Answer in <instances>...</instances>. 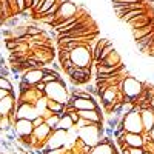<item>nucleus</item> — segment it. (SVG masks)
I'll return each mask as SVG.
<instances>
[{"mask_svg":"<svg viewBox=\"0 0 154 154\" xmlns=\"http://www.w3.org/2000/svg\"><path fill=\"white\" fill-rule=\"evenodd\" d=\"M77 137L88 146H96L102 139L105 137V126L103 123H88L77 130Z\"/></svg>","mask_w":154,"mask_h":154,"instance_id":"1","label":"nucleus"},{"mask_svg":"<svg viewBox=\"0 0 154 154\" xmlns=\"http://www.w3.org/2000/svg\"><path fill=\"white\" fill-rule=\"evenodd\" d=\"M45 97L49 99V100H54V102H59L62 105H66L69 102V91H68V85L65 83L63 79H59L56 82H51V83H46L45 86V91H43Z\"/></svg>","mask_w":154,"mask_h":154,"instance_id":"2","label":"nucleus"},{"mask_svg":"<svg viewBox=\"0 0 154 154\" xmlns=\"http://www.w3.org/2000/svg\"><path fill=\"white\" fill-rule=\"evenodd\" d=\"M143 93V82L133 75H126L120 82V94L123 96V102H133Z\"/></svg>","mask_w":154,"mask_h":154,"instance_id":"3","label":"nucleus"},{"mask_svg":"<svg viewBox=\"0 0 154 154\" xmlns=\"http://www.w3.org/2000/svg\"><path fill=\"white\" fill-rule=\"evenodd\" d=\"M69 60L72 62V65L79 68H91L93 65V53L89 51L86 45H79L69 51Z\"/></svg>","mask_w":154,"mask_h":154,"instance_id":"4","label":"nucleus"},{"mask_svg":"<svg viewBox=\"0 0 154 154\" xmlns=\"http://www.w3.org/2000/svg\"><path fill=\"white\" fill-rule=\"evenodd\" d=\"M122 125H123V130L126 133H139V134H143L145 130H143V123H142V117H140V111L134 109L126 114L125 117L122 119Z\"/></svg>","mask_w":154,"mask_h":154,"instance_id":"5","label":"nucleus"},{"mask_svg":"<svg viewBox=\"0 0 154 154\" xmlns=\"http://www.w3.org/2000/svg\"><path fill=\"white\" fill-rule=\"evenodd\" d=\"M79 11H80V5L79 3L72 2V0H63V2L60 3V6H59V9H57V12H56V23H54V26L57 23L63 22V20L74 17Z\"/></svg>","mask_w":154,"mask_h":154,"instance_id":"6","label":"nucleus"},{"mask_svg":"<svg viewBox=\"0 0 154 154\" xmlns=\"http://www.w3.org/2000/svg\"><path fill=\"white\" fill-rule=\"evenodd\" d=\"M68 145V131L63 130H53L43 145V149H60L66 148Z\"/></svg>","mask_w":154,"mask_h":154,"instance_id":"7","label":"nucleus"},{"mask_svg":"<svg viewBox=\"0 0 154 154\" xmlns=\"http://www.w3.org/2000/svg\"><path fill=\"white\" fill-rule=\"evenodd\" d=\"M34 131V125L32 120L28 119H17L14 126H12V134H14L17 139H23V137H31Z\"/></svg>","mask_w":154,"mask_h":154,"instance_id":"8","label":"nucleus"},{"mask_svg":"<svg viewBox=\"0 0 154 154\" xmlns=\"http://www.w3.org/2000/svg\"><path fill=\"white\" fill-rule=\"evenodd\" d=\"M14 112H16V117L17 119H28V120H34L37 116H40L38 109L35 108V105L23 103V102H17Z\"/></svg>","mask_w":154,"mask_h":154,"instance_id":"9","label":"nucleus"},{"mask_svg":"<svg viewBox=\"0 0 154 154\" xmlns=\"http://www.w3.org/2000/svg\"><path fill=\"white\" fill-rule=\"evenodd\" d=\"M116 151H117V146L114 145V140L111 137L105 136L96 146L91 148L89 154H114Z\"/></svg>","mask_w":154,"mask_h":154,"instance_id":"10","label":"nucleus"},{"mask_svg":"<svg viewBox=\"0 0 154 154\" xmlns=\"http://www.w3.org/2000/svg\"><path fill=\"white\" fill-rule=\"evenodd\" d=\"M68 103H72L75 111H85V109H100L96 99H80V97H69Z\"/></svg>","mask_w":154,"mask_h":154,"instance_id":"11","label":"nucleus"},{"mask_svg":"<svg viewBox=\"0 0 154 154\" xmlns=\"http://www.w3.org/2000/svg\"><path fill=\"white\" fill-rule=\"evenodd\" d=\"M43 75H45V69L43 68H29V69H26L20 75V79L23 82H26L29 86H34L38 82H42Z\"/></svg>","mask_w":154,"mask_h":154,"instance_id":"12","label":"nucleus"},{"mask_svg":"<svg viewBox=\"0 0 154 154\" xmlns=\"http://www.w3.org/2000/svg\"><path fill=\"white\" fill-rule=\"evenodd\" d=\"M122 140H123L125 146H136V148H143L145 146V134L125 133L122 136Z\"/></svg>","mask_w":154,"mask_h":154,"instance_id":"13","label":"nucleus"},{"mask_svg":"<svg viewBox=\"0 0 154 154\" xmlns=\"http://www.w3.org/2000/svg\"><path fill=\"white\" fill-rule=\"evenodd\" d=\"M16 105H17V97L14 93L8 94L5 99L0 100V114L2 116H11L16 109Z\"/></svg>","mask_w":154,"mask_h":154,"instance_id":"14","label":"nucleus"},{"mask_svg":"<svg viewBox=\"0 0 154 154\" xmlns=\"http://www.w3.org/2000/svg\"><path fill=\"white\" fill-rule=\"evenodd\" d=\"M79 116L82 119L88 120L89 123H103V116L100 109H85L79 111Z\"/></svg>","mask_w":154,"mask_h":154,"instance_id":"15","label":"nucleus"},{"mask_svg":"<svg viewBox=\"0 0 154 154\" xmlns=\"http://www.w3.org/2000/svg\"><path fill=\"white\" fill-rule=\"evenodd\" d=\"M96 65H105V66H125L122 62V56L117 53V49H114L112 53H109L102 62L96 63Z\"/></svg>","mask_w":154,"mask_h":154,"instance_id":"16","label":"nucleus"},{"mask_svg":"<svg viewBox=\"0 0 154 154\" xmlns=\"http://www.w3.org/2000/svg\"><path fill=\"white\" fill-rule=\"evenodd\" d=\"M140 117H142L145 133H149V130L154 126V109H151V108L140 109Z\"/></svg>","mask_w":154,"mask_h":154,"instance_id":"17","label":"nucleus"},{"mask_svg":"<svg viewBox=\"0 0 154 154\" xmlns=\"http://www.w3.org/2000/svg\"><path fill=\"white\" fill-rule=\"evenodd\" d=\"M151 32H154V20H152L149 25L143 26V28L131 29V37H133V42H137V40H140L142 37H145V35H148V34H151Z\"/></svg>","mask_w":154,"mask_h":154,"instance_id":"18","label":"nucleus"},{"mask_svg":"<svg viewBox=\"0 0 154 154\" xmlns=\"http://www.w3.org/2000/svg\"><path fill=\"white\" fill-rule=\"evenodd\" d=\"M74 128V122L71 120V117L68 114H63L62 117L59 119V123H57V128L56 130H63V131H69Z\"/></svg>","mask_w":154,"mask_h":154,"instance_id":"19","label":"nucleus"},{"mask_svg":"<svg viewBox=\"0 0 154 154\" xmlns=\"http://www.w3.org/2000/svg\"><path fill=\"white\" fill-rule=\"evenodd\" d=\"M108 43H109V38H108V37H100V38H99L97 46H96V49L93 51V62H94V63L99 60V57H100V54H102V51H103V48H105Z\"/></svg>","mask_w":154,"mask_h":154,"instance_id":"20","label":"nucleus"},{"mask_svg":"<svg viewBox=\"0 0 154 154\" xmlns=\"http://www.w3.org/2000/svg\"><path fill=\"white\" fill-rule=\"evenodd\" d=\"M56 3H57V0H45V2L40 5V8H38V9L34 12V19H38L40 16L46 14V11H48L49 8H53Z\"/></svg>","mask_w":154,"mask_h":154,"instance_id":"21","label":"nucleus"},{"mask_svg":"<svg viewBox=\"0 0 154 154\" xmlns=\"http://www.w3.org/2000/svg\"><path fill=\"white\" fill-rule=\"evenodd\" d=\"M46 108L51 111V112H54V114H59V112H63L65 111V105H62L59 103V102H54V100H46Z\"/></svg>","mask_w":154,"mask_h":154,"instance_id":"22","label":"nucleus"},{"mask_svg":"<svg viewBox=\"0 0 154 154\" xmlns=\"http://www.w3.org/2000/svg\"><path fill=\"white\" fill-rule=\"evenodd\" d=\"M0 89H6L9 93H14V85H12V82L8 77H3L2 74H0Z\"/></svg>","mask_w":154,"mask_h":154,"instance_id":"23","label":"nucleus"},{"mask_svg":"<svg viewBox=\"0 0 154 154\" xmlns=\"http://www.w3.org/2000/svg\"><path fill=\"white\" fill-rule=\"evenodd\" d=\"M59 119H60L59 114H51L49 117L45 119V123L51 128V130H56V128H57V123H59Z\"/></svg>","mask_w":154,"mask_h":154,"instance_id":"24","label":"nucleus"},{"mask_svg":"<svg viewBox=\"0 0 154 154\" xmlns=\"http://www.w3.org/2000/svg\"><path fill=\"white\" fill-rule=\"evenodd\" d=\"M114 49H116V46H114V43H112V42L109 40V43H108V45H106V46L103 48V51H102V54H100V57H99V60H97L96 63L102 62V60H103V59H105V57H106V56H108L109 53H112ZM93 63H94V62H93Z\"/></svg>","mask_w":154,"mask_h":154,"instance_id":"25","label":"nucleus"},{"mask_svg":"<svg viewBox=\"0 0 154 154\" xmlns=\"http://www.w3.org/2000/svg\"><path fill=\"white\" fill-rule=\"evenodd\" d=\"M45 32V29L43 28H40V26H37V25H28V35L29 37H34V35H40V34H43Z\"/></svg>","mask_w":154,"mask_h":154,"instance_id":"26","label":"nucleus"},{"mask_svg":"<svg viewBox=\"0 0 154 154\" xmlns=\"http://www.w3.org/2000/svg\"><path fill=\"white\" fill-rule=\"evenodd\" d=\"M126 154H143L145 148H136V146H125Z\"/></svg>","mask_w":154,"mask_h":154,"instance_id":"27","label":"nucleus"},{"mask_svg":"<svg viewBox=\"0 0 154 154\" xmlns=\"http://www.w3.org/2000/svg\"><path fill=\"white\" fill-rule=\"evenodd\" d=\"M140 0H111L112 5H131V3H137Z\"/></svg>","mask_w":154,"mask_h":154,"instance_id":"28","label":"nucleus"},{"mask_svg":"<svg viewBox=\"0 0 154 154\" xmlns=\"http://www.w3.org/2000/svg\"><path fill=\"white\" fill-rule=\"evenodd\" d=\"M43 154H65V148L60 149H42Z\"/></svg>","mask_w":154,"mask_h":154,"instance_id":"29","label":"nucleus"},{"mask_svg":"<svg viewBox=\"0 0 154 154\" xmlns=\"http://www.w3.org/2000/svg\"><path fill=\"white\" fill-rule=\"evenodd\" d=\"M68 116H69V117H71V120L74 122V125L77 123V122H79V119H80V116H79V111H71V112H68Z\"/></svg>","mask_w":154,"mask_h":154,"instance_id":"30","label":"nucleus"},{"mask_svg":"<svg viewBox=\"0 0 154 154\" xmlns=\"http://www.w3.org/2000/svg\"><path fill=\"white\" fill-rule=\"evenodd\" d=\"M42 123H45V117H43V116H37V117L32 120V125H34V128H35V126H40Z\"/></svg>","mask_w":154,"mask_h":154,"instance_id":"31","label":"nucleus"},{"mask_svg":"<svg viewBox=\"0 0 154 154\" xmlns=\"http://www.w3.org/2000/svg\"><path fill=\"white\" fill-rule=\"evenodd\" d=\"M45 86H46V83H43V82H38L37 85H34V88L37 89V91H40V93L45 91Z\"/></svg>","mask_w":154,"mask_h":154,"instance_id":"32","label":"nucleus"},{"mask_svg":"<svg viewBox=\"0 0 154 154\" xmlns=\"http://www.w3.org/2000/svg\"><path fill=\"white\" fill-rule=\"evenodd\" d=\"M8 94H11V93H9V91H6V89H0V100L5 99Z\"/></svg>","mask_w":154,"mask_h":154,"instance_id":"33","label":"nucleus"},{"mask_svg":"<svg viewBox=\"0 0 154 154\" xmlns=\"http://www.w3.org/2000/svg\"><path fill=\"white\" fill-rule=\"evenodd\" d=\"M148 136H149V139L152 140V143H154V126L151 128V130H149V133H146Z\"/></svg>","mask_w":154,"mask_h":154,"instance_id":"34","label":"nucleus"},{"mask_svg":"<svg viewBox=\"0 0 154 154\" xmlns=\"http://www.w3.org/2000/svg\"><path fill=\"white\" fill-rule=\"evenodd\" d=\"M71 151H72V152H71V154H79V152H77V151H74V149H72V148H71Z\"/></svg>","mask_w":154,"mask_h":154,"instance_id":"35","label":"nucleus"},{"mask_svg":"<svg viewBox=\"0 0 154 154\" xmlns=\"http://www.w3.org/2000/svg\"><path fill=\"white\" fill-rule=\"evenodd\" d=\"M143 154H151V152H149V151H145V152H143Z\"/></svg>","mask_w":154,"mask_h":154,"instance_id":"36","label":"nucleus"},{"mask_svg":"<svg viewBox=\"0 0 154 154\" xmlns=\"http://www.w3.org/2000/svg\"><path fill=\"white\" fill-rule=\"evenodd\" d=\"M114 154H120V152H119V151H116V152H114Z\"/></svg>","mask_w":154,"mask_h":154,"instance_id":"37","label":"nucleus"},{"mask_svg":"<svg viewBox=\"0 0 154 154\" xmlns=\"http://www.w3.org/2000/svg\"><path fill=\"white\" fill-rule=\"evenodd\" d=\"M0 119H2V114H0Z\"/></svg>","mask_w":154,"mask_h":154,"instance_id":"38","label":"nucleus"}]
</instances>
